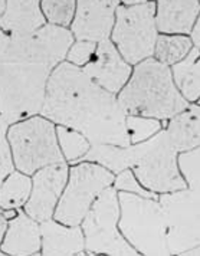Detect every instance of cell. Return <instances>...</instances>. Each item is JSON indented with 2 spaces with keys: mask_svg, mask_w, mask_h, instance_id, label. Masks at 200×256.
<instances>
[{
  "mask_svg": "<svg viewBox=\"0 0 200 256\" xmlns=\"http://www.w3.org/2000/svg\"><path fill=\"white\" fill-rule=\"evenodd\" d=\"M74 40L70 28L50 24L12 35L0 66V114L9 124L40 114L48 81Z\"/></svg>",
  "mask_w": 200,
  "mask_h": 256,
  "instance_id": "6da1fadb",
  "label": "cell"
},
{
  "mask_svg": "<svg viewBox=\"0 0 200 256\" xmlns=\"http://www.w3.org/2000/svg\"><path fill=\"white\" fill-rule=\"evenodd\" d=\"M40 116L74 128L91 144L128 146L126 111L116 94L95 84L82 68L64 60L52 72Z\"/></svg>",
  "mask_w": 200,
  "mask_h": 256,
  "instance_id": "7a4b0ae2",
  "label": "cell"
},
{
  "mask_svg": "<svg viewBox=\"0 0 200 256\" xmlns=\"http://www.w3.org/2000/svg\"><path fill=\"white\" fill-rule=\"evenodd\" d=\"M178 152L170 142L164 128L148 140L128 144H92L80 162H94L114 174L131 168L142 186L156 194L186 188L177 164Z\"/></svg>",
  "mask_w": 200,
  "mask_h": 256,
  "instance_id": "3957f363",
  "label": "cell"
},
{
  "mask_svg": "<svg viewBox=\"0 0 200 256\" xmlns=\"http://www.w3.org/2000/svg\"><path fill=\"white\" fill-rule=\"evenodd\" d=\"M117 98L126 114L152 116L163 122L190 104L178 91L172 68L156 58L132 66L128 82Z\"/></svg>",
  "mask_w": 200,
  "mask_h": 256,
  "instance_id": "277c9868",
  "label": "cell"
},
{
  "mask_svg": "<svg viewBox=\"0 0 200 256\" xmlns=\"http://www.w3.org/2000/svg\"><path fill=\"white\" fill-rule=\"evenodd\" d=\"M120 230L138 255H172L167 244V228L158 198L118 192Z\"/></svg>",
  "mask_w": 200,
  "mask_h": 256,
  "instance_id": "5b68a950",
  "label": "cell"
},
{
  "mask_svg": "<svg viewBox=\"0 0 200 256\" xmlns=\"http://www.w3.org/2000/svg\"><path fill=\"white\" fill-rule=\"evenodd\" d=\"M8 140L14 168L26 174L32 176L42 167L65 162L59 148L56 124L40 114L10 124Z\"/></svg>",
  "mask_w": 200,
  "mask_h": 256,
  "instance_id": "8992f818",
  "label": "cell"
},
{
  "mask_svg": "<svg viewBox=\"0 0 200 256\" xmlns=\"http://www.w3.org/2000/svg\"><path fill=\"white\" fill-rule=\"evenodd\" d=\"M116 174L94 162L70 164L66 186L59 198L54 219L60 223L80 226L96 198L112 186Z\"/></svg>",
  "mask_w": 200,
  "mask_h": 256,
  "instance_id": "52a82bcc",
  "label": "cell"
},
{
  "mask_svg": "<svg viewBox=\"0 0 200 256\" xmlns=\"http://www.w3.org/2000/svg\"><path fill=\"white\" fill-rule=\"evenodd\" d=\"M118 222V192L112 186H110L96 198L81 223L86 255H138V252L122 236Z\"/></svg>",
  "mask_w": 200,
  "mask_h": 256,
  "instance_id": "ba28073f",
  "label": "cell"
},
{
  "mask_svg": "<svg viewBox=\"0 0 200 256\" xmlns=\"http://www.w3.org/2000/svg\"><path fill=\"white\" fill-rule=\"evenodd\" d=\"M157 36L156 0L118 6L110 39L128 64L134 66L144 59L153 58Z\"/></svg>",
  "mask_w": 200,
  "mask_h": 256,
  "instance_id": "9c48e42d",
  "label": "cell"
},
{
  "mask_svg": "<svg viewBox=\"0 0 200 256\" xmlns=\"http://www.w3.org/2000/svg\"><path fill=\"white\" fill-rule=\"evenodd\" d=\"M172 255H184L200 246V192L182 188L158 196Z\"/></svg>",
  "mask_w": 200,
  "mask_h": 256,
  "instance_id": "30bf717a",
  "label": "cell"
},
{
  "mask_svg": "<svg viewBox=\"0 0 200 256\" xmlns=\"http://www.w3.org/2000/svg\"><path fill=\"white\" fill-rule=\"evenodd\" d=\"M70 176V164L66 162L50 164L39 168L32 174V192L24 210L35 220H49L54 218L55 210L66 186Z\"/></svg>",
  "mask_w": 200,
  "mask_h": 256,
  "instance_id": "8fae6325",
  "label": "cell"
},
{
  "mask_svg": "<svg viewBox=\"0 0 200 256\" xmlns=\"http://www.w3.org/2000/svg\"><path fill=\"white\" fill-rule=\"evenodd\" d=\"M120 0H76L71 29L75 39L101 42L108 39L116 22Z\"/></svg>",
  "mask_w": 200,
  "mask_h": 256,
  "instance_id": "7c38bea8",
  "label": "cell"
},
{
  "mask_svg": "<svg viewBox=\"0 0 200 256\" xmlns=\"http://www.w3.org/2000/svg\"><path fill=\"white\" fill-rule=\"evenodd\" d=\"M82 70L95 84L117 95L128 82L132 65L122 58L117 46L108 38L96 44L94 56Z\"/></svg>",
  "mask_w": 200,
  "mask_h": 256,
  "instance_id": "4fadbf2b",
  "label": "cell"
},
{
  "mask_svg": "<svg viewBox=\"0 0 200 256\" xmlns=\"http://www.w3.org/2000/svg\"><path fill=\"white\" fill-rule=\"evenodd\" d=\"M0 249L4 255H40V223L30 218L24 208L18 209V214L9 220Z\"/></svg>",
  "mask_w": 200,
  "mask_h": 256,
  "instance_id": "5bb4252c",
  "label": "cell"
},
{
  "mask_svg": "<svg viewBox=\"0 0 200 256\" xmlns=\"http://www.w3.org/2000/svg\"><path fill=\"white\" fill-rule=\"evenodd\" d=\"M199 14V0H156V26L158 34L188 35Z\"/></svg>",
  "mask_w": 200,
  "mask_h": 256,
  "instance_id": "9a60e30c",
  "label": "cell"
},
{
  "mask_svg": "<svg viewBox=\"0 0 200 256\" xmlns=\"http://www.w3.org/2000/svg\"><path fill=\"white\" fill-rule=\"evenodd\" d=\"M42 249L40 255H86L85 238L80 226L60 223L56 219L40 222Z\"/></svg>",
  "mask_w": 200,
  "mask_h": 256,
  "instance_id": "2e32d148",
  "label": "cell"
},
{
  "mask_svg": "<svg viewBox=\"0 0 200 256\" xmlns=\"http://www.w3.org/2000/svg\"><path fill=\"white\" fill-rule=\"evenodd\" d=\"M164 131L177 152L200 146V104H190L164 122Z\"/></svg>",
  "mask_w": 200,
  "mask_h": 256,
  "instance_id": "e0dca14e",
  "label": "cell"
},
{
  "mask_svg": "<svg viewBox=\"0 0 200 256\" xmlns=\"http://www.w3.org/2000/svg\"><path fill=\"white\" fill-rule=\"evenodd\" d=\"M42 0H6V10L0 19V28L10 35H22L46 24L40 9Z\"/></svg>",
  "mask_w": 200,
  "mask_h": 256,
  "instance_id": "ac0fdd59",
  "label": "cell"
},
{
  "mask_svg": "<svg viewBox=\"0 0 200 256\" xmlns=\"http://www.w3.org/2000/svg\"><path fill=\"white\" fill-rule=\"evenodd\" d=\"M172 74L180 94L188 102H198L200 98V49L192 48L186 58L172 66Z\"/></svg>",
  "mask_w": 200,
  "mask_h": 256,
  "instance_id": "d6986e66",
  "label": "cell"
},
{
  "mask_svg": "<svg viewBox=\"0 0 200 256\" xmlns=\"http://www.w3.org/2000/svg\"><path fill=\"white\" fill-rule=\"evenodd\" d=\"M32 192V176L13 170L0 183V208L6 209H22L29 200Z\"/></svg>",
  "mask_w": 200,
  "mask_h": 256,
  "instance_id": "ffe728a7",
  "label": "cell"
},
{
  "mask_svg": "<svg viewBox=\"0 0 200 256\" xmlns=\"http://www.w3.org/2000/svg\"><path fill=\"white\" fill-rule=\"evenodd\" d=\"M193 44L188 35H166L158 34L156 46H154L153 58L160 60L167 66H173L183 58H186Z\"/></svg>",
  "mask_w": 200,
  "mask_h": 256,
  "instance_id": "44dd1931",
  "label": "cell"
},
{
  "mask_svg": "<svg viewBox=\"0 0 200 256\" xmlns=\"http://www.w3.org/2000/svg\"><path fill=\"white\" fill-rule=\"evenodd\" d=\"M56 136L59 148L68 164L78 163L92 146L82 132L65 126H56Z\"/></svg>",
  "mask_w": 200,
  "mask_h": 256,
  "instance_id": "7402d4cb",
  "label": "cell"
},
{
  "mask_svg": "<svg viewBox=\"0 0 200 256\" xmlns=\"http://www.w3.org/2000/svg\"><path fill=\"white\" fill-rule=\"evenodd\" d=\"M126 127L130 137V144H137L154 137L164 128V122L152 116L127 114Z\"/></svg>",
  "mask_w": 200,
  "mask_h": 256,
  "instance_id": "603a6c76",
  "label": "cell"
},
{
  "mask_svg": "<svg viewBox=\"0 0 200 256\" xmlns=\"http://www.w3.org/2000/svg\"><path fill=\"white\" fill-rule=\"evenodd\" d=\"M40 9L46 24L70 28L75 16L76 0H42Z\"/></svg>",
  "mask_w": 200,
  "mask_h": 256,
  "instance_id": "cb8c5ba5",
  "label": "cell"
},
{
  "mask_svg": "<svg viewBox=\"0 0 200 256\" xmlns=\"http://www.w3.org/2000/svg\"><path fill=\"white\" fill-rule=\"evenodd\" d=\"M177 164L188 188L200 192V146L188 152H178Z\"/></svg>",
  "mask_w": 200,
  "mask_h": 256,
  "instance_id": "d4e9b609",
  "label": "cell"
},
{
  "mask_svg": "<svg viewBox=\"0 0 200 256\" xmlns=\"http://www.w3.org/2000/svg\"><path fill=\"white\" fill-rule=\"evenodd\" d=\"M112 187L117 192H127V193L140 194V196H144V198H158V194L147 190L146 187L142 186L140 180L136 177L134 172L131 168H126V170L117 173L116 178H114V183H112Z\"/></svg>",
  "mask_w": 200,
  "mask_h": 256,
  "instance_id": "484cf974",
  "label": "cell"
},
{
  "mask_svg": "<svg viewBox=\"0 0 200 256\" xmlns=\"http://www.w3.org/2000/svg\"><path fill=\"white\" fill-rule=\"evenodd\" d=\"M9 122L0 114V183L14 170L12 158V150L8 140Z\"/></svg>",
  "mask_w": 200,
  "mask_h": 256,
  "instance_id": "4316f807",
  "label": "cell"
},
{
  "mask_svg": "<svg viewBox=\"0 0 200 256\" xmlns=\"http://www.w3.org/2000/svg\"><path fill=\"white\" fill-rule=\"evenodd\" d=\"M95 49H96V42L86 40V39H75L71 48L68 49L65 60L75 66L84 68L92 59Z\"/></svg>",
  "mask_w": 200,
  "mask_h": 256,
  "instance_id": "83f0119b",
  "label": "cell"
},
{
  "mask_svg": "<svg viewBox=\"0 0 200 256\" xmlns=\"http://www.w3.org/2000/svg\"><path fill=\"white\" fill-rule=\"evenodd\" d=\"M10 38H12L10 34H8L3 28H0V66H2L3 58H4L6 50L9 48V44H10Z\"/></svg>",
  "mask_w": 200,
  "mask_h": 256,
  "instance_id": "f1b7e54d",
  "label": "cell"
},
{
  "mask_svg": "<svg viewBox=\"0 0 200 256\" xmlns=\"http://www.w3.org/2000/svg\"><path fill=\"white\" fill-rule=\"evenodd\" d=\"M188 36H190V40H192L193 46L200 49V14L198 16V20H196V24H193V29L188 34Z\"/></svg>",
  "mask_w": 200,
  "mask_h": 256,
  "instance_id": "f546056e",
  "label": "cell"
},
{
  "mask_svg": "<svg viewBox=\"0 0 200 256\" xmlns=\"http://www.w3.org/2000/svg\"><path fill=\"white\" fill-rule=\"evenodd\" d=\"M8 224H9V219L4 216V210L0 208V244H2L3 236H4V233H6Z\"/></svg>",
  "mask_w": 200,
  "mask_h": 256,
  "instance_id": "4dcf8cb0",
  "label": "cell"
},
{
  "mask_svg": "<svg viewBox=\"0 0 200 256\" xmlns=\"http://www.w3.org/2000/svg\"><path fill=\"white\" fill-rule=\"evenodd\" d=\"M121 4H126V6H131V4H140V3H146V2H150V0H120Z\"/></svg>",
  "mask_w": 200,
  "mask_h": 256,
  "instance_id": "1f68e13d",
  "label": "cell"
},
{
  "mask_svg": "<svg viewBox=\"0 0 200 256\" xmlns=\"http://www.w3.org/2000/svg\"><path fill=\"white\" fill-rule=\"evenodd\" d=\"M184 255H200V246H198V248H193V249H190V250H188Z\"/></svg>",
  "mask_w": 200,
  "mask_h": 256,
  "instance_id": "d6a6232c",
  "label": "cell"
},
{
  "mask_svg": "<svg viewBox=\"0 0 200 256\" xmlns=\"http://www.w3.org/2000/svg\"><path fill=\"white\" fill-rule=\"evenodd\" d=\"M4 10H6V0H0V19L4 14Z\"/></svg>",
  "mask_w": 200,
  "mask_h": 256,
  "instance_id": "836d02e7",
  "label": "cell"
},
{
  "mask_svg": "<svg viewBox=\"0 0 200 256\" xmlns=\"http://www.w3.org/2000/svg\"><path fill=\"white\" fill-rule=\"evenodd\" d=\"M0 255H4V254H3V252H2V249H0Z\"/></svg>",
  "mask_w": 200,
  "mask_h": 256,
  "instance_id": "e575fe53",
  "label": "cell"
},
{
  "mask_svg": "<svg viewBox=\"0 0 200 256\" xmlns=\"http://www.w3.org/2000/svg\"><path fill=\"white\" fill-rule=\"evenodd\" d=\"M198 104H200V98H199V100H198Z\"/></svg>",
  "mask_w": 200,
  "mask_h": 256,
  "instance_id": "d590c367",
  "label": "cell"
},
{
  "mask_svg": "<svg viewBox=\"0 0 200 256\" xmlns=\"http://www.w3.org/2000/svg\"><path fill=\"white\" fill-rule=\"evenodd\" d=\"M199 2H200V0H199Z\"/></svg>",
  "mask_w": 200,
  "mask_h": 256,
  "instance_id": "8d00e7d4",
  "label": "cell"
}]
</instances>
